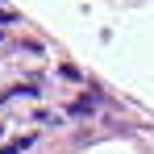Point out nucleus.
Wrapping results in <instances>:
<instances>
[{"label": "nucleus", "instance_id": "obj_1", "mask_svg": "<svg viewBox=\"0 0 154 154\" xmlns=\"http://www.w3.org/2000/svg\"><path fill=\"white\" fill-rule=\"evenodd\" d=\"M92 112H96V96H83L71 104V117H92Z\"/></svg>", "mask_w": 154, "mask_h": 154}, {"label": "nucleus", "instance_id": "obj_2", "mask_svg": "<svg viewBox=\"0 0 154 154\" xmlns=\"http://www.w3.org/2000/svg\"><path fill=\"white\" fill-rule=\"evenodd\" d=\"M25 146H29V142H17V146H8V150H0V154H21Z\"/></svg>", "mask_w": 154, "mask_h": 154}]
</instances>
